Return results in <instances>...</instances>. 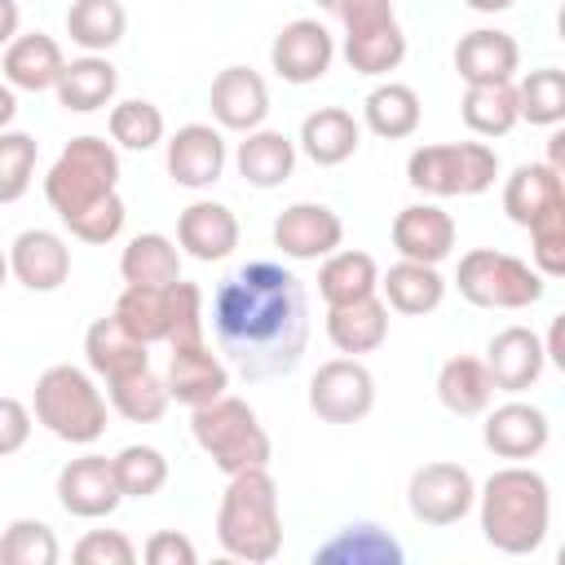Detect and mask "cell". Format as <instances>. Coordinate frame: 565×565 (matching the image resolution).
Returning <instances> with one entry per match:
<instances>
[{
	"instance_id": "6da1fadb",
	"label": "cell",
	"mask_w": 565,
	"mask_h": 565,
	"mask_svg": "<svg viewBox=\"0 0 565 565\" xmlns=\"http://www.w3.org/2000/svg\"><path fill=\"white\" fill-rule=\"evenodd\" d=\"M212 335L243 380L291 375L309 344L305 282L278 260H247L212 291Z\"/></svg>"
},
{
	"instance_id": "7a4b0ae2",
	"label": "cell",
	"mask_w": 565,
	"mask_h": 565,
	"mask_svg": "<svg viewBox=\"0 0 565 565\" xmlns=\"http://www.w3.org/2000/svg\"><path fill=\"white\" fill-rule=\"evenodd\" d=\"M44 199L71 238L106 247L124 230V199H119V150L106 137H71L53 168L44 172Z\"/></svg>"
},
{
	"instance_id": "3957f363",
	"label": "cell",
	"mask_w": 565,
	"mask_h": 565,
	"mask_svg": "<svg viewBox=\"0 0 565 565\" xmlns=\"http://www.w3.org/2000/svg\"><path fill=\"white\" fill-rule=\"evenodd\" d=\"M481 539L503 556H534L552 530V486L530 463H503L477 490Z\"/></svg>"
},
{
	"instance_id": "277c9868",
	"label": "cell",
	"mask_w": 565,
	"mask_h": 565,
	"mask_svg": "<svg viewBox=\"0 0 565 565\" xmlns=\"http://www.w3.org/2000/svg\"><path fill=\"white\" fill-rule=\"evenodd\" d=\"M216 543L225 556L265 565L282 552V512H278V481L269 468L230 472L221 508H216Z\"/></svg>"
},
{
	"instance_id": "5b68a950",
	"label": "cell",
	"mask_w": 565,
	"mask_h": 565,
	"mask_svg": "<svg viewBox=\"0 0 565 565\" xmlns=\"http://www.w3.org/2000/svg\"><path fill=\"white\" fill-rule=\"evenodd\" d=\"M106 406L110 402L97 388V380L71 362L44 366L31 393L35 424H44L57 441H71V446H93L106 433Z\"/></svg>"
},
{
	"instance_id": "8992f818",
	"label": "cell",
	"mask_w": 565,
	"mask_h": 565,
	"mask_svg": "<svg viewBox=\"0 0 565 565\" xmlns=\"http://www.w3.org/2000/svg\"><path fill=\"white\" fill-rule=\"evenodd\" d=\"M190 433H194L199 450L212 459V468H221L225 477L243 472V468H269V459H274V441H269L260 415L243 397H230V393H221L207 406H194Z\"/></svg>"
},
{
	"instance_id": "52a82bcc",
	"label": "cell",
	"mask_w": 565,
	"mask_h": 565,
	"mask_svg": "<svg viewBox=\"0 0 565 565\" xmlns=\"http://www.w3.org/2000/svg\"><path fill=\"white\" fill-rule=\"evenodd\" d=\"M499 177V154L486 141H437L419 146L406 159L411 190L428 199H472L486 194Z\"/></svg>"
},
{
	"instance_id": "ba28073f",
	"label": "cell",
	"mask_w": 565,
	"mask_h": 565,
	"mask_svg": "<svg viewBox=\"0 0 565 565\" xmlns=\"http://www.w3.org/2000/svg\"><path fill=\"white\" fill-rule=\"evenodd\" d=\"M455 287L468 305L477 309H530L543 300L547 291V278L512 256V252H494V247H472L459 256V269H455Z\"/></svg>"
},
{
	"instance_id": "9c48e42d",
	"label": "cell",
	"mask_w": 565,
	"mask_h": 565,
	"mask_svg": "<svg viewBox=\"0 0 565 565\" xmlns=\"http://www.w3.org/2000/svg\"><path fill=\"white\" fill-rule=\"evenodd\" d=\"M335 18L344 22L340 53H344L349 71L375 79V75H388V71L402 66L406 31H402V22L393 13V0H349Z\"/></svg>"
},
{
	"instance_id": "30bf717a",
	"label": "cell",
	"mask_w": 565,
	"mask_h": 565,
	"mask_svg": "<svg viewBox=\"0 0 565 565\" xmlns=\"http://www.w3.org/2000/svg\"><path fill=\"white\" fill-rule=\"evenodd\" d=\"M477 503V481L463 463L450 459H433L419 463L406 481V508L419 525H459Z\"/></svg>"
},
{
	"instance_id": "8fae6325",
	"label": "cell",
	"mask_w": 565,
	"mask_h": 565,
	"mask_svg": "<svg viewBox=\"0 0 565 565\" xmlns=\"http://www.w3.org/2000/svg\"><path fill=\"white\" fill-rule=\"evenodd\" d=\"M375 406V375L362 358H331L309 380V411L322 424H358Z\"/></svg>"
},
{
	"instance_id": "7c38bea8",
	"label": "cell",
	"mask_w": 565,
	"mask_h": 565,
	"mask_svg": "<svg viewBox=\"0 0 565 565\" xmlns=\"http://www.w3.org/2000/svg\"><path fill=\"white\" fill-rule=\"evenodd\" d=\"M335 62V35L318 22V18H296L287 22L274 44H269V66L278 71V79L305 88V84H318Z\"/></svg>"
},
{
	"instance_id": "4fadbf2b",
	"label": "cell",
	"mask_w": 565,
	"mask_h": 565,
	"mask_svg": "<svg viewBox=\"0 0 565 565\" xmlns=\"http://www.w3.org/2000/svg\"><path fill=\"white\" fill-rule=\"evenodd\" d=\"M57 503L62 512L79 521H102L124 503V490L115 481V463L106 455H79L62 463L57 472Z\"/></svg>"
},
{
	"instance_id": "5bb4252c",
	"label": "cell",
	"mask_w": 565,
	"mask_h": 565,
	"mask_svg": "<svg viewBox=\"0 0 565 565\" xmlns=\"http://www.w3.org/2000/svg\"><path fill=\"white\" fill-rule=\"evenodd\" d=\"M163 163L168 177L181 190H207L221 181L225 172V137L212 124H181L168 141H163Z\"/></svg>"
},
{
	"instance_id": "9a60e30c",
	"label": "cell",
	"mask_w": 565,
	"mask_h": 565,
	"mask_svg": "<svg viewBox=\"0 0 565 565\" xmlns=\"http://www.w3.org/2000/svg\"><path fill=\"white\" fill-rule=\"evenodd\" d=\"M486 424H481V441L494 459H508V463H525L534 455H543V446L552 441V424L539 406L530 402H503V406H486L481 411Z\"/></svg>"
},
{
	"instance_id": "2e32d148",
	"label": "cell",
	"mask_w": 565,
	"mask_h": 565,
	"mask_svg": "<svg viewBox=\"0 0 565 565\" xmlns=\"http://www.w3.org/2000/svg\"><path fill=\"white\" fill-rule=\"evenodd\" d=\"M344 243V221L327 203H291L274 216V247L287 260H322Z\"/></svg>"
},
{
	"instance_id": "e0dca14e",
	"label": "cell",
	"mask_w": 565,
	"mask_h": 565,
	"mask_svg": "<svg viewBox=\"0 0 565 565\" xmlns=\"http://www.w3.org/2000/svg\"><path fill=\"white\" fill-rule=\"evenodd\" d=\"M207 106H212L216 128L252 132L269 119V84L252 66H225V71H216V79L207 88Z\"/></svg>"
},
{
	"instance_id": "ac0fdd59",
	"label": "cell",
	"mask_w": 565,
	"mask_h": 565,
	"mask_svg": "<svg viewBox=\"0 0 565 565\" xmlns=\"http://www.w3.org/2000/svg\"><path fill=\"white\" fill-rule=\"evenodd\" d=\"M486 371L494 380V393H525L539 384L547 353H543V335H534L530 327H503L490 335L486 344Z\"/></svg>"
},
{
	"instance_id": "d6986e66",
	"label": "cell",
	"mask_w": 565,
	"mask_h": 565,
	"mask_svg": "<svg viewBox=\"0 0 565 565\" xmlns=\"http://www.w3.org/2000/svg\"><path fill=\"white\" fill-rule=\"evenodd\" d=\"M9 274L26 287V291H57L71 278V247L57 230H22L9 243Z\"/></svg>"
},
{
	"instance_id": "ffe728a7",
	"label": "cell",
	"mask_w": 565,
	"mask_h": 565,
	"mask_svg": "<svg viewBox=\"0 0 565 565\" xmlns=\"http://www.w3.org/2000/svg\"><path fill=\"white\" fill-rule=\"evenodd\" d=\"M163 384H168V397L172 402H181L185 411H194V406L216 402L230 388V366H225L221 353L207 349V340L203 344H185V349H172Z\"/></svg>"
},
{
	"instance_id": "44dd1931",
	"label": "cell",
	"mask_w": 565,
	"mask_h": 565,
	"mask_svg": "<svg viewBox=\"0 0 565 565\" xmlns=\"http://www.w3.org/2000/svg\"><path fill=\"white\" fill-rule=\"evenodd\" d=\"M393 247L402 260L441 265L455 252V216L437 203H406L393 216Z\"/></svg>"
},
{
	"instance_id": "7402d4cb",
	"label": "cell",
	"mask_w": 565,
	"mask_h": 565,
	"mask_svg": "<svg viewBox=\"0 0 565 565\" xmlns=\"http://www.w3.org/2000/svg\"><path fill=\"white\" fill-rule=\"evenodd\" d=\"M177 247L185 256L203 260V265L234 256V247H238V216H234V207H225L216 199L190 203L177 216Z\"/></svg>"
},
{
	"instance_id": "603a6c76",
	"label": "cell",
	"mask_w": 565,
	"mask_h": 565,
	"mask_svg": "<svg viewBox=\"0 0 565 565\" xmlns=\"http://www.w3.org/2000/svg\"><path fill=\"white\" fill-rule=\"evenodd\" d=\"M455 71L463 84H503L521 71V44L499 26H477L455 44Z\"/></svg>"
},
{
	"instance_id": "cb8c5ba5",
	"label": "cell",
	"mask_w": 565,
	"mask_h": 565,
	"mask_svg": "<svg viewBox=\"0 0 565 565\" xmlns=\"http://www.w3.org/2000/svg\"><path fill=\"white\" fill-rule=\"evenodd\" d=\"M4 84L13 93H49L66 66L62 57V44L44 31H18L9 44H4Z\"/></svg>"
},
{
	"instance_id": "d4e9b609",
	"label": "cell",
	"mask_w": 565,
	"mask_h": 565,
	"mask_svg": "<svg viewBox=\"0 0 565 565\" xmlns=\"http://www.w3.org/2000/svg\"><path fill=\"white\" fill-rule=\"evenodd\" d=\"M296 146L318 163V168H340L358 154L362 146V124L344 110V106H318L300 119V137Z\"/></svg>"
},
{
	"instance_id": "484cf974",
	"label": "cell",
	"mask_w": 565,
	"mask_h": 565,
	"mask_svg": "<svg viewBox=\"0 0 565 565\" xmlns=\"http://www.w3.org/2000/svg\"><path fill=\"white\" fill-rule=\"evenodd\" d=\"M234 168H238V177H243L247 185H256V190H278V185L291 181V172H296V141H291L287 132L260 124V128L243 132V141H238V150H234Z\"/></svg>"
},
{
	"instance_id": "4316f807",
	"label": "cell",
	"mask_w": 565,
	"mask_h": 565,
	"mask_svg": "<svg viewBox=\"0 0 565 565\" xmlns=\"http://www.w3.org/2000/svg\"><path fill=\"white\" fill-rule=\"evenodd\" d=\"M327 340L344 358L375 353L388 340V305L380 300V291L349 300V305H327Z\"/></svg>"
},
{
	"instance_id": "83f0119b",
	"label": "cell",
	"mask_w": 565,
	"mask_h": 565,
	"mask_svg": "<svg viewBox=\"0 0 565 565\" xmlns=\"http://www.w3.org/2000/svg\"><path fill=\"white\" fill-rule=\"evenodd\" d=\"M552 207H565V181H561V172L552 163H543V159L512 168V177L503 181V212H508V221L521 225V230H530Z\"/></svg>"
},
{
	"instance_id": "f1b7e54d",
	"label": "cell",
	"mask_w": 565,
	"mask_h": 565,
	"mask_svg": "<svg viewBox=\"0 0 565 565\" xmlns=\"http://www.w3.org/2000/svg\"><path fill=\"white\" fill-rule=\"evenodd\" d=\"M380 300L393 309V313H406V318H424L433 309H441L446 300V278L437 274V265H424V260H397L380 274Z\"/></svg>"
},
{
	"instance_id": "f546056e",
	"label": "cell",
	"mask_w": 565,
	"mask_h": 565,
	"mask_svg": "<svg viewBox=\"0 0 565 565\" xmlns=\"http://www.w3.org/2000/svg\"><path fill=\"white\" fill-rule=\"evenodd\" d=\"M146 349L150 344H141L115 313L88 322V331H84V362H88V371L97 380H115V375H128L137 366H150Z\"/></svg>"
},
{
	"instance_id": "4dcf8cb0",
	"label": "cell",
	"mask_w": 565,
	"mask_h": 565,
	"mask_svg": "<svg viewBox=\"0 0 565 565\" xmlns=\"http://www.w3.org/2000/svg\"><path fill=\"white\" fill-rule=\"evenodd\" d=\"M406 552L402 543L380 530L375 521H353V525H340L318 552H313V565H402Z\"/></svg>"
},
{
	"instance_id": "1f68e13d",
	"label": "cell",
	"mask_w": 565,
	"mask_h": 565,
	"mask_svg": "<svg viewBox=\"0 0 565 565\" xmlns=\"http://www.w3.org/2000/svg\"><path fill=\"white\" fill-rule=\"evenodd\" d=\"M115 88H119V71L110 66L106 53H84V57L66 62L62 75H57V84H53L57 102L66 110H75V115H93V110L110 106L115 102Z\"/></svg>"
},
{
	"instance_id": "d6a6232c",
	"label": "cell",
	"mask_w": 565,
	"mask_h": 565,
	"mask_svg": "<svg viewBox=\"0 0 565 565\" xmlns=\"http://www.w3.org/2000/svg\"><path fill=\"white\" fill-rule=\"evenodd\" d=\"M380 291V265L371 252L358 247H335L331 256H322L318 265V296L322 305H349L362 296Z\"/></svg>"
},
{
	"instance_id": "836d02e7",
	"label": "cell",
	"mask_w": 565,
	"mask_h": 565,
	"mask_svg": "<svg viewBox=\"0 0 565 565\" xmlns=\"http://www.w3.org/2000/svg\"><path fill=\"white\" fill-rule=\"evenodd\" d=\"M437 402L450 411V415H481L490 402H494V380L486 371L481 358H468V353H455L441 362L437 371Z\"/></svg>"
},
{
	"instance_id": "e575fe53",
	"label": "cell",
	"mask_w": 565,
	"mask_h": 565,
	"mask_svg": "<svg viewBox=\"0 0 565 565\" xmlns=\"http://www.w3.org/2000/svg\"><path fill=\"white\" fill-rule=\"evenodd\" d=\"M419 119H424L419 93H415L411 84H397V79L375 84V88L366 93V102H362V124H366L375 137H384V141L411 137V132L419 128Z\"/></svg>"
},
{
	"instance_id": "d590c367",
	"label": "cell",
	"mask_w": 565,
	"mask_h": 565,
	"mask_svg": "<svg viewBox=\"0 0 565 565\" xmlns=\"http://www.w3.org/2000/svg\"><path fill=\"white\" fill-rule=\"evenodd\" d=\"M119 274L132 287H172L181 278V247L168 234H137L119 256Z\"/></svg>"
},
{
	"instance_id": "8d00e7d4",
	"label": "cell",
	"mask_w": 565,
	"mask_h": 565,
	"mask_svg": "<svg viewBox=\"0 0 565 565\" xmlns=\"http://www.w3.org/2000/svg\"><path fill=\"white\" fill-rule=\"evenodd\" d=\"M459 115H463L468 132H477V137H508L521 124V115H516V79L468 84L463 102H459Z\"/></svg>"
},
{
	"instance_id": "74e56055",
	"label": "cell",
	"mask_w": 565,
	"mask_h": 565,
	"mask_svg": "<svg viewBox=\"0 0 565 565\" xmlns=\"http://www.w3.org/2000/svg\"><path fill=\"white\" fill-rule=\"evenodd\" d=\"M106 402H110V411L124 415L128 424H159L172 397H168L163 375H154L150 366H137V371H128V375L106 380Z\"/></svg>"
},
{
	"instance_id": "f35d334b",
	"label": "cell",
	"mask_w": 565,
	"mask_h": 565,
	"mask_svg": "<svg viewBox=\"0 0 565 565\" xmlns=\"http://www.w3.org/2000/svg\"><path fill=\"white\" fill-rule=\"evenodd\" d=\"M128 31V9L119 0H71L66 35L84 53H110Z\"/></svg>"
},
{
	"instance_id": "ab89813d",
	"label": "cell",
	"mask_w": 565,
	"mask_h": 565,
	"mask_svg": "<svg viewBox=\"0 0 565 565\" xmlns=\"http://www.w3.org/2000/svg\"><path fill=\"white\" fill-rule=\"evenodd\" d=\"M516 115L534 128H561L565 119V71L539 66L516 84Z\"/></svg>"
},
{
	"instance_id": "60d3db41",
	"label": "cell",
	"mask_w": 565,
	"mask_h": 565,
	"mask_svg": "<svg viewBox=\"0 0 565 565\" xmlns=\"http://www.w3.org/2000/svg\"><path fill=\"white\" fill-rule=\"evenodd\" d=\"M141 344H159L168 340V287H132L124 282L115 309H110Z\"/></svg>"
},
{
	"instance_id": "b9f144b4",
	"label": "cell",
	"mask_w": 565,
	"mask_h": 565,
	"mask_svg": "<svg viewBox=\"0 0 565 565\" xmlns=\"http://www.w3.org/2000/svg\"><path fill=\"white\" fill-rule=\"evenodd\" d=\"M106 128H110V141L119 146V150H154V146H163V110L154 106V102H146V97H124V102H115L110 106V119H106Z\"/></svg>"
},
{
	"instance_id": "7bdbcfd3",
	"label": "cell",
	"mask_w": 565,
	"mask_h": 565,
	"mask_svg": "<svg viewBox=\"0 0 565 565\" xmlns=\"http://www.w3.org/2000/svg\"><path fill=\"white\" fill-rule=\"evenodd\" d=\"M110 463H115V481H119L124 499H150L168 486V459L159 446L132 441L119 455H110Z\"/></svg>"
},
{
	"instance_id": "ee69618b",
	"label": "cell",
	"mask_w": 565,
	"mask_h": 565,
	"mask_svg": "<svg viewBox=\"0 0 565 565\" xmlns=\"http://www.w3.org/2000/svg\"><path fill=\"white\" fill-rule=\"evenodd\" d=\"M57 556H62V547H57V534L49 521L18 516L0 534V561L4 565H57Z\"/></svg>"
},
{
	"instance_id": "f6af8a7d",
	"label": "cell",
	"mask_w": 565,
	"mask_h": 565,
	"mask_svg": "<svg viewBox=\"0 0 565 565\" xmlns=\"http://www.w3.org/2000/svg\"><path fill=\"white\" fill-rule=\"evenodd\" d=\"M207 340V318H203V287L177 278L168 287V349H185V344H203Z\"/></svg>"
},
{
	"instance_id": "bcb514c9",
	"label": "cell",
	"mask_w": 565,
	"mask_h": 565,
	"mask_svg": "<svg viewBox=\"0 0 565 565\" xmlns=\"http://www.w3.org/2000/svg\"><path fill=\"white\" fill-rule=\"evenodd\" d=\"M35 159H40V146L31 132H18V128L0 132V203H18L31 190Z\"/></svg>"
},
{
	"instance_id": "7dc6e473",
	"label": "cell",
	"mask_w": 565,
	"mask_h": 565,
	"mask_svg": "<svg viewBox=\"0 0 565 565\" xmlns=\"http://www.w3.org/2000/svg\"><path fill=\"white\" fill-rule=\"evenodd\" d=\"M530 265L547 282L565 274V207H552L530 225Z\"/></svg>"
},
{
	"instance_id": "c3c4849f",
	"label": "cell",
	"mask_w": 565,
	"mask_h": 565,
	"mask_svg": "<svg viewBox=\"0 0 565 565\" xmlns=\"http://www.w3.org/2000/svg\"><path fill=\"white\" fill-rule=\"evenodd\" d=\"M79 565H132L137 561V547L124 530H88L75 552H71Z\"/></svg>"
},
{
	"instance_id": "681fc988",
	"label": "cell",
	"mask_w": 565,
	"mask_h": 565,
	"mask_svg": "<svg viewBox=\"0 0 565 565\" xmlns=\"http://www.w3.org/2000/svg\"><path fill=\"white\" fill-rule=\"evenodd\" d=\"M31 424H35L31 406L18 402V397H4V393H0V459L18 455V450L31 441Z\"/></svg>"
},
{
	"instance_id": "f907efd6",
	"label": "cell",
	"mask_w": 565,
	"mask_h": 565,
	"mask_svg": "<svg viewBox=\"0 0 565 565\" xmlns=\"http://www.w3.org/2000/svg\"><path fill=\"white\" fill-rule=\"evenodd\" d=\"M141 556H146L150 565H194V561H199V547H194L181 530H154V534L146 539Z\"/></svg>"
},
{
	"instance_id": "816d5d0a",
	"label": "cell",
	"mask_w": 565,
	"mask_h": 565,
	"mask_svg": "<svg viewBox=\"0 0 565 565\" xmlns=\"http://www.w3.org/2000/svg\"><path fill=\"white\" fill-rule=\"evenodd\" d=\"M18 26H22V9H18V0H0V49L18 35Z\"/></svg>"
},
{
	"instance_id": "f5cc1de1",
	"label": "cell",
	"mask_w": 565,
	"mask_h": 565,
	"mask_svg": "<svg viewBox=\"0 0 565 565\" xmlns=\"http://www.w3.org/2000/svg\"><path fill=\"white\" fill-rule=\"evenodd\" d=\"M13 119H18V97H13L9 84H0V132H4Z\"/></svg>"
},
{
	"instance_id": "db71d44e",
	"label": "cell",
	"mask_w": 565,
	"mask_h": 565,
	"mask_svg": "<svg viewBox=\"0 0 565 565\" xmlns=\"http://www.w3.org/2000/svg\"><path fill=\"white\" fill-rule=\"evenodd\" d=\"M472 13H503V9H512L516 0H463Z\"/></svg>"
},
{
	"instance_id": "11a10c76",
	"label": "cell",
	"mask_w": 565,
	"mask_h": 565,
	"mask_svg": "<svg viewBox=\"0 0 565 565\" xmlns=\"http://www.w3.org/2000/svg\"><path fill=\"white\" fill-rule=\"evenodd\" d=\"M313 4H318V9H327V13H340L349 0H313Z\"/></svg>"
},
{
	"instance_id": "9f6ffc18",
	"label": "cell",
	"mask_w": 565,
	"mask_h": 565,
	"mask_svg": "<svg viewBox=\"0 0 565 565\" xmlns=\"http://www.w3.org/2000/svg\"><path fill=\"white\" fill-rule=\"evenodd\" d=\"M4 278H9V252L0 247V287H4Z\"/></svg>"
}]
</instances>
